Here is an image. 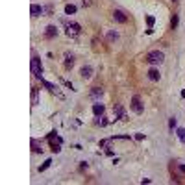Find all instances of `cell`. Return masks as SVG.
Wrapping results in <instances>:
<instances>
[{"label": "cell", "instance_id": "cell-24", "mask_svg": "<svg viewBox=\"0 0 185 185\" xmlns=\"http://www.w3.org/2000/svg\"><path fill=\"white\" fill-rule=\"evenodd\" d=\"M98 124H100V126H106V124H107V120H106V119L102 117V120H98Z\"/></svg>", "mask_w": 185, "mask_h": 185}, {"label": "cell", "instance_id": "cell-10", "mask_svg": "<svg viewBox=\"0 0 185 185\" xmlns=\"http://www.w3.org/2000/svg\"><path fill=\"white\" fill-rule=\"evenodd\" d=\"M115 113L119 115L120 120H128V115H126V111H124V107L120 104H115Z\"/></svg>", "mask_w": 185, "mask_h": 185}, {"label": "cell", "instance_id": "cell-9", "mask_svg": "<svg viewBox=\"0 0 185 185\" xmlns=\"http://www.w3.org/2000/svg\"><path fill=\"white\" fill-rule=\"evenodd\" d=\"M80 76H82L83 80H89V78L93 76V69H91L89 65H85V67H82V70H80Z\"/></svg>", "mask_w": 185, "mask_h": 185}, {"label": "cell", "instance_id": "cell-4", "mask_svg": "<svg viewBox=\"0 0 185 185\" xmlns=\"http://www.w3.org/2000/svg\"><path fill=\"white\" fill-rule=\"evenodd\" d=\"M41 83H43V85H44V87H46V89H48L50 93H54V95H57L59 98H63V95L59 93V89H57V87H56L54 83H50V82H46V80H43V78H41Z\"/></svg>", "mask_w": 185, "mask_h": 185}, {"label": "cell", "instance_id": "cell-23", "mask_svg": "<svg viewBox=\"0 0 185 185\" xmlns=\"http://www.w3.org/2000/svg\"><path fill=\"white\" fill-rule=\"evenodd\" d=\"M169 126H170V130H172V128L176 126V120H174V119H170V120H169Z\"/></svg>", "mask_w": 185, "mask_h": 185}, {"label": "cell", "instance_id": "cell-22", "mask_svg": "<svg viewBox=\"0 0 185 185\" xmlns=\"http://www.w3.org/2000/svg\"><path fill=\"white\" fill-rule=\"evenodd\" d=\"M59 150H61V148H59V145H54V143H52V152H56V154H57Z\"/></svg>", "mask_w": 185, "mask_h": 185}, {"label": "cell", "instance_id": "cell-5", "mask_svg": "<svg viewBox=\"0 0 185 185\" xmlns=\"http://www.w3.org/2000/svg\"><path fill=\"white\" fill-rule=\"evenodd\" d=\"M132 109H133L137 115L143 113V104H141V98H139V96H133V98H132Z\"/></svg>", "mask_w": 185, "mask_h": 185}, {"label": "cell", "instance_id": "cell-8", "mask_svg": "<svg viewBox=\"0 0 185 185\" xmlns=\"http://www.w3.org/2000/svg\"><path fill=\"white\" fill-rule=\"evenodd\" d=\"M57 35V28L56 26H46V30H44V37L46 39H54Z\"/></svg>", "mask_w": 185, "mask_h": 185}, {"label": "cell", "instance_id": "cell-25", "mask_svg": "<svg viewBox=\"0 0 185 185\" xmlns=\"http://www.w3.org/2000/svg\"><path fill=\"white\" fill-rule=\"evenodd\" d=\"M91 4V0H83V6H89Z\"/></svg>", "mask_w": 185, "mask_h": 185}, {"label": "cell", "instance_id": "cell-15", "mask_svg": "<svg viewBox=\"0 0 185 185\" xmlns=\"http://www.w3.org/2000/svg\"><path fill=\"white\" fill-rule=\"evenodd\" d=\"M65 13H67V15H72V13H76V6H72V4H67V6H65Z\"/></svg>", "mask_w": 185, "mask_h": 185}, {"label": "cell", "instance_id": "cell-3", "mask_svg": "<svg viewBox=\"0 0 185 185\" xmlns=\"http://www.w3.org/2000/svg\"><path fill=\"white\" fill-rule=\"evenodd\" d=\"M65 26H67V35L69 37H76L82 32V28H80L78 22H65Z\"/></svg>", "mask_w": 185, "mask_h": 185}, {"label": "cell", "instance_id": "cell-16", "mask_svg": "<svg viewBox=\"0 0 185 185\" xmlns=\"http://www.w3.org/2000/svg\"><path fill=\"white\" fill-rule=\"evenodd\" d=\"M146 22H148V30H146V32H148V33H152V26H154V17H152V15H148V17H146Z\"/></svg>", "mask_w": 185, "mask_h": 185}, {"label": "cell", "instance_id": "cell-1", "mask_svg": "<svg viewBox=\"0 0 185 185\" xmlns=\"http://www.w3.org/2000/svg\"><path fill=\"white\" fill-rule=\"evenodd\" d=\"M163 59H165V54L159 50H152L146 54V63H150V65H159V63H163Z\"/></svg>", "mask_w": 185, "mask_h": 185}, {"label": "cell", "instance_id": "cell-13", "mask_svg": "<svg viewBox=\"0 0 185 185\" xmlns=\"http://www.w3.org/2000/svg\"><path fill=\"white\" fill-rule=\"evenodd\" d=\"M72 65H74V57H72L70 54H65V67H67V69H72Z\"/></svg>", "mask_w": 185, "mask_h": 185}, {"label": "cell", "instance_id": "cell-7", "mask_svg": "<svg viewBox=\"0 0 185 185\" xmlns=\"http://www.w3.org/2000/svg\"><path fill=\"white\" fill-rule=\"evenodd\" d=\"M43 7L39 6V4H32L30 6V13H32V17H39V15H43Z\"/></svg>", "mask_w": 185, "mask_h": 185}, {"label": "cell", "instance_id": "cell-18", "mask_svg": "<svg viewBox=\"0 0 185 185\" xmlns=\"http://www.w3.org/2000/svg\"><path fill=\"white\" fill-rule=\"evenodd\" d=\"M100 95H102V89H100V87H95V89L91 91V96H100Z\"/></svg>", "mask_w": 185, "mask_h": 185}, {"label": "cell", "instance_id": "cell-6", "mask_svg": "<svg viewBox=\"0 0 185 185\" xmlns=\"http://www.w3.org/2000/svg\"><path fill=\"white\" fill-rule=\"evenodd\" d=\"M113 19H115L117 22H122V24L128 22V17H126L124 11H120V9H115V11H113Z\"/></svg>", "mask_w": 185, "mask_h": 185}, {"label": "cell", "instance_id": "cell-20", "mask_svg": "<svg viewBox=\"0 0 185 185\" xmlns=\"http://www.w3.org/2000/svg\"><path fill=\"white\" fill-rule=\"evenodd\" d=\"M178 137H180V139H182V141L185 143V130H182V128L178 130Z\"/></svg>", "mask_w": 185, "mask_h": 185}, {"label": "cell", "instance_id": "cell-17", "mask_svg": "<svg viewBox=\"0 0 185 185\" xmlns=\"http://www.w3.org/2000/svg\"><path fill=\"white\" fill-rule=\"evenodd\" d=\"M50 163H52V161H50V159H46V161H44V163H43V165L39 167V172H43V170H46V169L50 167Z\"/></svg>", "mask_w": 185, "mask_h": 185}, {"label": "cell", "instance_id": "cell-12", "mask_svg": "<svg viewBox=\"0 0 185 185\" xmlns=\"http://www.w3.org/2000/svg\"><path fill=\"white\" fill-rule=\"evenodd\" d=\"M148 78H150L152 82H158V80L161 78V74H159L158 69H150V70H148Z\"/></svg>", "mask_w": 185, "mask_h": 185}, {"label": "cell", "instance_id": "cell-2", "mask_svg": "<svg viewBox=\"0 0 185 185\" xmlns=\"http://www.w3.org/2000/svg\"><path fill=\"white\" fill-rule=\"evenodd\" d=\"M32 74H33L35 78H39V80H41V76H43V65H41V59H39L37 56L32 57Z\"/></svg>", "mask_w": 185, "mask_h": 185}, {"label": "cell", "instance_id": "cell-21", "mask_svg": "<svg viewBox=\"0 0 185 185\" xmlns=\"http://www.w3.org/2000/svg\"><path fill=\"white\" fill-rule=\"evenodd\" d=\"M176 26H178V15L172 17V28H176Z\"/></svg>", "mask_w": 185, "mask_h": 185}, {"label": "cell", "instance_id": "cell-19", "mask_svg": "<svg viewBox=\"0 0 185 185\" xmlns=\"http://www.w3.org/2000/svg\"><path fill=\"white\" fill-rule=\"evenodd\" d=\"M32 146H33V152H43V148H39V145L35 141H32Z\"/></svg>", "mask_w": 185, "mask_h": 185}, {"label": "cell", "instance_id": "cell-26", "mask_svg": "<svg viewBox=\"0 0 185 185\" xmlns=\"http://www.w3.org/2000/svg\"><path fill=\"white\" fill-rule=\"evenodd\" d=\"M180 170H182V172H185V165H180Z\"/></svg>", "mask_w": 185, "mask_h": 185}, {"label": "cell", "instance_id": "cell-14", "mask_svg": "<svg viewBox=\"0 0 185 185\" xmlns=\"http://www.w3.org/2000/svg\"><path fill=\"white\" fill-rule=\"evenodd\" d=\"M37 100H39V89H37V87H33V89H32V104L35 106V104H37Z\"/></svg>", "mask_w": 185, "mask_h": 185}, {"label": "cell", "instance_id": "cell-11", "mask_svg": "<svg viewBox=\"0 0 185 185\" xmlns=\"http://www.w3.org/2000/svg\"><path fill=\"white\" fill-rule=\"evenodd\" d=\"M104 111H106L104 104H93V113H95L96 117H102V115H104Z\"/></svg>", "mask_w": 185, "mask_h": 185}]
</instances>
